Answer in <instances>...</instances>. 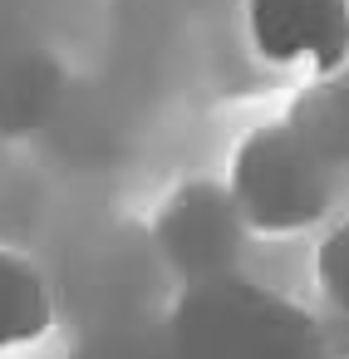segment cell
I'll return each instance as SVG.
<instances>
[{"label": "cell", "mask_w": 349, "mask_h": 359, "mask_svg": "<svg viewBox=\"0 0 349 359\" xmlns=\"http://www.w3.org/2000/svg\"><path fill=\"white\" fill-rule=\"evenodd\" d=\"M177 344L187 359H329L305 305L236 280L231 271L192 280L177 305Z\"/></svg>", "instance_id": "6da1fadb"}, {"label": "cell", "mask_w": 349, "mask_h": 359, "mask_svg": "<svg viewBox=\"0 0 349 359\" xmlns=\"http://www.w3.org/2000/svg\"><path fill=\"white\" fill-rule=\"evenodd\" d=\"M334 182L339 172L290 123H275L241 138L231 153L226 192L256 236H295L329 212Z\"/></svg>", "instance_id": "7a4b0ae2"}, {"label": "cell", "mask_w": 349, "mask_h": 359, "mask_svg": "<svg viewBox=\"0 0 349 359\" xmlns=\"http://www.w3.org/2000/svg\"><path fill=\"white\" fill-rule=\"evenodd\" d=\"M246 236H251V226L241 222L231 192L217 182L182 187L158 217V246H163L167 266L182 271L187 280L226 276L241 261Z\"/></svg>", "instance_id": "3957f363"}, {"label": "cell", "mask_w": 349, "mask_h": 359, "mask_svg": "<svg viewBox=\"0 0 349 359\" xmlns=\"http://www.w3.org/2000/svg\"><path fill=\"white\" fill-rule=\"evenodd\" d=\"M246 30L266 65L310 74L349 65V0H246Z\"/></svg>", "instance_id": "277c9868"}, {"label": "cell", "mask_w": 349, "mask_h": 359, "mask_svg": "<svg viewBox=\"0 0 349 359\" xmlns=\"http://www.w3.org/2000/svg\"><path fill=\"white\" fill-rule=\"evenodd\" d=\"M50 325H55V300L45 276L25 256L0 246V349L35 344L50 334Z\"/></svg>", "instance_id": "5b68a950"}, {"label": "cell", "mask_w": 349, "mask_h": 359, "mask_svg": "<svg viewBox=\"0 0 349 359\" xmlns=\"http://www.w3.org/2000/svg\"><path fill=\"white\" fill-rule=\"evenodd\" d=\"M290 128L339 172L349 168V65H339L334 74H320V84L295 104Z\"/></svg>", "instance_id": "8992f818"}, {"label": "cell", "mask_w": 349, "mask_h": 359, "mask_svg": "<svg viewBox=\"0 0 349 359\" xmlns=\"http://www.w3.org/2000/svg\"><path fill=\"white\" fill-rule=\"evenodd\" d=\"M315 280H320L324 305L349 310V217L320 241V251H315Z\"/></svg>", "instance_id": "52a82bcc"}, {"label": "cell", "mask_w": 349, "mask_h": 359, "mask_svg": "<svg viewBox=\"0 0 349 359\" xmlns=\"http://www.w3.org/2000/svg\"><path fill=\"white\" fill-rule=\"evenodd\" d=\"M315 325H320L324 354H329V359H349V310H339V305H324V310L315 315Z\"/></svg>", "instance_id": "ba28073f"}]
</instances>
